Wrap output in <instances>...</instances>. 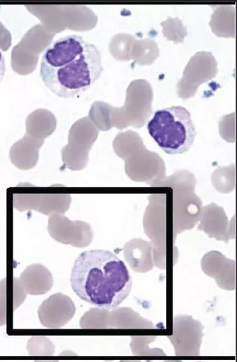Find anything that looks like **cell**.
I'll list each match as a JSON object with an SVG mask.
<instances>
[{"label": "cell", "mask_w": 237, "mask_h": 362, "mask_svg": "<svg viewBox=\"0 0 237 362\" xmlns=\"http://www.w3.org/2000/svg\"><path fill=\"white\" fill-rule=\"evenodd\" d=\"M26 127L27 134L30 136L43 140L55 131L57 120L51 112L37 110L28 116Z\"/></svg>", "instance_id": "cell-10"}, {"label": "cell", "mask_w": 237, "mask_h": 362, "mask_svg": "<svg viewBox=\"0 0 237 362\" xmlns=\"http://www.w3.org/2000/svg\"><path fill=\"white\" fill-rule=\"evenodd\" d=\"M6 71V59L1 52H0V83H1L5 77Z\"/></svg>", "instance_id": "cell-15"}, {"label": "cell", "mask_w": 237, "mask_h": 362, "mask_svg": "<svg viewBox=\"0 0 237 362\" xmlns=\"http://www.w3.org/2000/svg\"><path fill=\"white\" fill-rule=\"evenodd\" d=\"M25 197L27 199H22L28 200V203L18 208L19 211L36 210L46 215L53 213L64 214L71 202L69 195L35 194Z\"/></svg>", "instance_id": "cell-9"}, {"label": "cell", "mask_w": 237, "mask_h": 362, "mask_svg": "<svg viewBox=\"0 0 237 362\" xmlns=\"http://www.w3.org/2000/svg\"><path fill=\"white\" fill-rule=\"evenodd\" d=\"M146 329L154 328V325L142 319L130 308L113 309L109 312L108 329Z\"/></svg>", "instance_id": "cell-11"}, {"label": "cell", "mask_w": 237, "mask_h": 362, "mask_svg": "<svg viewBox=\"0 0 237 362\" xmlns=\"http://www.w3.org/2000/svg\"><path fill=\"white\" fill-rule=\"evenodd\" d=\"M76 308L71 298L57 293L43 301L38 309L41 325L47 329H59L73 320Z\"/></svg>", "instance_id": "cell-5"}, {"label": "cell", "mask_w": 237, "mask_h": 362, "mask_svg": "<svg viewBox=\"0 0 237 362\" xmlns=\"http://www.w3.org/2000/svg\"><path fill=\"white\" fill-rule=\"evenodd\" d=\"M43 140L25 136L13 144L10 157L12 163L21 170H30L34 168L39 158V149Z\"/></svg>", "instance_id": "cell-8"}, {"label": "cell", "mask_w": 237, "mask_h": 362, "mask_svg": "<svg viewBox=\"0 0 237 362\" xmlns=\"http://www.w3.org/2000/svg\"><path fill=\"white\" fill-rule=\"evenodd\" d=\"M174 334L168 339L177 356H200L204 327L192 317L181 315L174 319Z\"/></svg>", "instance_id": "cell-4"}, {"label": "cell", "mask_w": 237, "mask_h": 362, "mask_svg": "<svg viewBox=\"0 0 237 362\" xmlns=\"http://www.w3.org/2000/svg\"><path fill=\"white\" fill-rule=\"evenodd\" d=\"M70 284L81 300L110 310L129 297L132 280L125 263L115 254L108 250H89L76 260Z\"/></svg>", "instance_id": "cell-2"}, {"label": "cell", "mask_w": 237, "mask_h": 362, "mask_svg": "<svg viewBox=\"0 0 237 362\" xmlns=\"http://www.w3.org/2000/svg\"><path fill=\"white\" fill-rule=\"evenodd\" d=\"M109 312V310L103 308H91L81 318V328L108 329Z\"/></svg>", "instance_id": "cell-12"}, {"label": "cell", "mask_w": 237, "mask_h": 362, "mask_svg": "<svg viewBox=\"0 0 237 362\" xmlns=\"http://www.w3.org/2000/svg\"><path fill=\"white\" fill-rule=\"evenodd\" d=\"M103 70L98 47L76 35L53 41L40 62L45 86L62 98H75L88 90Z\"/></svg>", "instance_id": "cell-1"}, {"label": "cell", "mask_w": 237, "mask_h": 362, "mask_svg": "<svg viewBox=\"0 0 237 362\" xmlns=\"http://www.w3.org/2000/svg\"><path fill=\"white\" fill-rule=\"evenodd\" d=\"M7 279L0 281V327L7 324Z\"/></svg>", "instance_id": "cell-13"}, {"label": "cell", "mask_w": 237, "mask_h": 362, "mask_svg": "<svg viewBox=\"0 0 237 362\" xmlns=\"http://www.w3.org/2000/svg\"><path fill=\"white\" fill-rule=\"evenodd\" d=\"M147 129L158 147L169 155L187 152L197 136L191 113L182 106L156 111Z\"/></svg>", "instance_id": "cell-3"}, {"label": "cell", "mask_w": 237, "mask_h": 362, "mask_svg": "<svg viewBox=\"0 0 237 362\" xmlns=\"http://www.w3.org/2000/svg\"><path fill=\"white\" fill-rule=\"evenodd\" d=\"M87 224L83 222H72L62 214L53 213L50 216L47 230L50 235L58 243L77 247H84L78 235L79 230Z\"/></svg>", "instance_id": "cell-6"}, {"label": "cell", "mask_w": 237, "mask_h": 362, "mask_svg": "<svg viewBox=\"0 0 237 362\" xmlns=\"http://www.w3.org/2000/svg\"><path fill=\"white\" fill-rule=\"evenodd\" d=\"M27 294L44 295L51 291L54 280L52 273L41 264L30 265L19 279Z\"/></svg>", "instance_id": "cell-7"}, {"label": "cell", "mask_w": 237, "mask_h": 362, "mask_svg": "<svg viewBox=\"0 0 237 362\" xmlns=\"http://www.w3.org/2000/svg\"><path fill=\"white\" fill-rule=\"evenodd\" d=\"M11 33L6 28L2 22H0V49L6 52L11 45Z\"/></svg>", "instance_id": "cell-14"}]
</instances>
